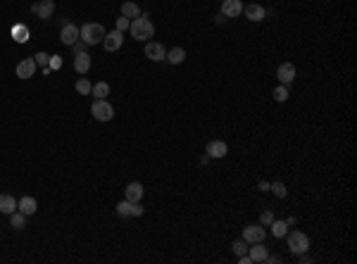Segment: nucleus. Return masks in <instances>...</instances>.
<instances>
[{
	"label": "nucleus",
	"mask_w": 357,
	"mask_h": 264,
	"mask_svg": "<svg viewBox=\"0 0 357 264\" xmlns=\"http://www.w3.org/2000/svg\"><path fill=\"white\" fill-rule=\"evenodd\" d=\"M129 31H131V36L136 38V41H150V38L155 36V27H153V22L146 15H138L136 19H131Z\"/></svg>",
	"instance_id": "obj_1"
},
{
	"label": "nucleus",
	"mask_w": 357,
	"mask_h": 264,
	"mask_svg": "<svg viewBox=\"0 0 357 264\" xmlns=\"http://www.w3.org/2000/svg\"><path fill=\"white\" fill-rule=\"evenodd\" d=\"M105 38V29L102 24H95V22H88L79 29V41H83L86 46H95V43H102Z\"/></svg>",
	"instance_id": "obj_2"
},
{
	"label": "nucleus",
	"mask_w": 357,
	"mask_h": 264,
	"mask_svg": "<svg viewBox=\"0 0 357 264\" xmlns=\"http://www.w3.org/2000/svg\"><path fill=\"white\" fill-rule=\"evenodd\" d=\"M288 247H291V252H295V255H302V252L310 250V238L305 236L302 231H291L288 233Z\"/></svg>",
	"instance_id": "obj_3"
},
{
	"label": "nucleus",
	"mask_w": 357,
	"mask_h": 264,
	"mask_svg": "<svg viewBox=\"0 0 357 264\" xmlns=\"http://www.w3.org/2000/svg\"><path fill=\"white\" fill-rule=\"evenodd\" d=\"M91 114L98 119V121H110V119L114 117V107H112L110 102L102 98V100H95L91 105Z\"/></svg>",
	"instance_id": "obj_4"
},
{
	"label": "nucleus",
	"mask_w": 357,
	"mask_h": 264,
	"mask_svg": "<svg viewBox=\"0 0 357 264\" xmlns=\"http://www.w3.org/2000/svg\"><path fill=\"white\" fill-rule=\"evenodd\" d=\"M122 43H124V31H110V34H105V38H102V46H105V50L107 53H114V50H119L122 48Z\"/></svg>",
	"instance_id": "obj_5"
},
{
	"label": "nucleus",
	"mask_w": 357,
	"mask_h": 264,
	"mask_svg": "<svg viewBox=\"0 0 357 264\" xmlns=\"http://www.w3.org/2000/svg\"><path fill=\"white\" fill-rule=\"evenodd\" d=\"M143 212H146V210H143L138 202H131V200H122L117 205V214H119V217H141Z\"/></svg>",
	"instance_id": "obj_6"
},
{
	"label": "nucleus",
	"mask_w": 357,
	"mask_h": 264,
	"mask_svg": "<svg viewBox=\"0 0 357 264\" xmlns=\"http://www.w3.org/2000/svg\"><path fill=\"white\" fill-rule=\"evenodd\" d=\"M15 74H17L19 79H31V76L36 74V60H34V57H27V60H22V62L17 64Z\"/></svg>",
	"instance_id": "obj_7"
},
{
	"label": "nucleus",
	"mask_w": 357,
	"mask_h": 264,
	"mask_svg": "<svg viewBox=\"0 0 357 264\" xmlns=\"http://www.w3.org/2000/svg\"><path fill=\"white\" fill-rule=\"evenodd\" d=\"M276 79L284 83V86H288V83L295 79V64L293 62H284L279 69H276Z\"/></svg>",
	"instance_id": "obj_8"
},
{
	"label": "nucleus",
	"mask_w": 357,
	"mask_h": 264,
	"mask_svg": "<svg viewBox=\"0 0 357 264\" xmlns=\"http://www.w3.org/2000/svg\"><path fill=\"white\" fill-rule=\"evenodd\" d=\"M221 15L224 17H241L243 15V3L241 0H224L221 3Z\"/></svg>",
	"instance_id": "obj_9"
},
{
	"label": "nucleus",
	"mask_w": 357,
	"mask_h": 264,
	"mask_svg": "<svg viewBox=\"0 0 357 264\" xmlns=\"http://www.w3.org/2000/svg\"><path fill=\"white\" fill-rule=\"evenodd\" d=\"M146 57L153 62H162L167 57V50L162 43H146Z\"/></svg>",
	"instance_id": "obj_10"
},
{
	"label": "nucleus",
	"mask_w": 357,
	"mask_h": 264,
	"mask_svg": "<svg viewBox=\"0 0 357 264\" xmlns=\"http://www.w3.org/2000/svg\"><path fill=\"white\" fill-rule=\"evenodd\" d=\"M60 41H62L64 46H74V43L79 41V29H76V24H64L62 31H60Z\"/></svg>",
	"instance_id": "obj_11"
},
{
	"label": "nucleus",
	"mask_w": 357,
	"mask_h": 264,
	"mask_svg": "<svg viewBox=\"0 0 357 264\" xmlns=\"http://www.w3.org/2000/svg\"><path fill=\"white\" fill-rule=\"evenodd\" d=\"M31 10L38 15V19H50L53 12H55V3H53V0H41V3H36Z\"/></svg>",
	"instance_id": "obj_12"
},
{
	"label": "nucleus",
	"mask_w": 357,
	"mask_h": 264,
	"mask_svg": "<svg viewBox=\"0 0 357 264\" xmlns=\"http://www.w3.org/2000/svg\"><path fill=\"white\" fill-rule=\"evenodd\" d=\"M248 255L253 262H267L269 259V250L262 245V240L260 243H253V247H248Z\"/></svg>",
	"instance_id": "obj_13"
},
{
	"label": "nucleus",
	"mask_w": 357,
	"mask_h": 264,
	"mask_svg": "<svg viewBox=\"0 0 357 264\" xmlns=\"http://www.w3.org/2000/svg\"><path fill=\"white\" fill-rule=\"evenodd\" d=\"M265 226H248L243 228V240L248 243H260V240H265Z\"/></svg>",
	"instance_id": "obj_14"
},
{
	"label": "nucleus",
	"mask_w": 357,
	"mask_h": 264,
	"mask_svg": "<svg viewBox=\"0 0 357 264\" xmlns=\"http://www.w3.org/2000/svg\"><path fill=\"white\" fill-rule=\"evenodd\" d=\"M243 15L248 22H262L267 17V10L262 5H248V8H243Z\"/></svg>",
	"instance_id": "obj_15"
},
{
	"label": "nucleus",
	"mask_w": 357,
	"mask_h": 264,
	"mask_svg": "<svg viewBox=\"0 0 357 264\" xmlns=\"http://www.w3.org/2000/svg\"><path fill=\"white\" fill-rule=\"evenodd\" d=\"M226 153H229V146H226L224 141H210V143H207V155L214 157V160L224 157Z\"/></svg>",
	"instance_id": "obj_16"
},
{
	"label": "nucleus",
	"mask_w": 357,
	"mask_h": 264,
	"mask_svg": "<svg viewBox=\"0 0 357 264\" xmlns=\"http://www.w3.org/2000/svg\"><path fill=\"white\" fill-rule=\"evenodd\" d=\"M74 69L79 74H86L91 69V55L88 53H74Z\"/></svg>",
	"instance_id": "obj_17"
},
{
	"label": "nucleus",
	"mask_w": 357,
	"mask_h": 264,
	"mask_svg": "<svg viewBox=\"0 0 357 264\" xmlns=\"http://www.w3.org/2000/svg\"><path fill=\"white\" fill-rule=\"evenodd\" d=\"M124 195H127V200H131V202H138L141 198H143V186L138 181H134V183H129L127 186V191H124Z\"/></svg>",
	"instance_id": "obj_18"
},
{
	"label": "nucleus",
	"mask_w": 357,
	"mask_h": 264,
	"mask_svg": "<svg viewBox=\"0 0 357 264\" xmlns=\"http://www.w3.org/2000/svg\"><path fill=\"white\" fill-rule=\"evenodd\" d=\"M15 210H17V200L12 195H8V193H3L0 195V212L3 214H12Z\"/></svg>",
	"instance_id": "obj_19"
},
{
	"label": "nucleus",
	"mask_w": 357,
	"mask_h": 264,
	"mask_svg": "<svg viewBox=\"0 0 357 264\" xmlns=\"http://www.w3.org/2000/svg\"><path fill=\"white\" fill-rule=\"evenodd\" d=\"M17 207H19V212H24V214L29 217V214H34V212L38 210V202L34 200L31 195H27V198H22V200H19Z\"/></svg>",
	"instance_id": "obj_20"
},
{
	"label": "nucleus",
	"mask_w": 357,
	"mask_h": 264,
	"mask_svg": "<svg viewBox=\"0 0 357 264\" xmlns=\"http://www.w3.org/2000/svg\"><path fill=\"white\" fill-rule=\"evenodd\" d=\"M138 15H141V8H138L136 3H131V0H127V3H122V17L136 19Z\"/></svg>",
	"instance_id": "obj_21"
},
{
	"label": "nucleus",
	"mask_w": 357,
	"mask_h": 264,
	"mask_svg": "<svg viewBox=\"0 0 357 264\" xmlns=\"http://www.w3.org/2000/svg\"><path fill=\"white\" fill-rule=\"evenodd\" d=\"M10 226L12 228H17V231H22V228L27 226V214H24V212H12V214H10Z\"/></svg>",
	"instance_id": "obj_22"
},
{
	"label": "nucleus",
	"mask_w": 357,
	"mask_h": 264,
	"mask_svg": "<svg viewBox=\"0 0 357 264\" xmlns=\"http://www.w3.org/2000/svg\"><path fill=\"white\" fill-rule=\"evenodd\" d=\"M165 60L169 64H181L183 60H186V50H183V48H172V50L167 53Z\"/></svg>",
	"instance_id": "obj_23"
},
{
	"label": "nucleus",
	"mask_w": 357,
	"mask_h": 264,
	"mask_svg": "<svg viewBox=\"0 0 357 264\" xmlns=\"http://www.w3.org/2000/svg\"><path fill=\"white\" fill-rule=\"evenodd\" d=\"M91 93L95 95V100H102L107 93H110V83H105V81H98L95 86L91 88Z\"/></svg>",
	"instance_id": "obj_24"
},
{
	"label": "nucleus",
	"mask_w": 357,
	"mask_h": 264,
	"mask_svg": "<svg viewBox=\"0 0 357 264\" xmlns=\"http://www.w3.org/2000/svg\"><path fill=\"white\" fill-rule=\"evenodd\" d=\"M12 38L17 41V43H27L29 41V29L24 24H19V27L12 29Z\"/></svg>",
	"instance_id": "obj_25"
},
{
	"label": "nucleus",
	"mask_w": 357,
	"mask_h": 264,
	"mask_svg": "<svg viewBox=\"0 0 357 264\" xmlns=\"http://www.w3.org/2000/svg\"><path fill=\"white\" fill-rule=\"evenodd\" d=\"M269 226H272V233H274L276 238H284L286 233H288V224H286V221H276L274 219Z\"/></svg>",
	"instance_id": "obj_26"
},
{
	"label": "nucleus",
	"mask_w": 357,
	"mask_h": 264,
	"mask_svg": "<svg viewBox=\"0 0 357 264\" xmlns=\"http://www.w3.org/2000/svg\"><path fill=\"white\" fill-rule=\"evenodd\" d=\"M91 88H93V83L88 81V79H79V81H76V93H81V95H88Z\"/></svg>",
	"instance_id": "obj_27"
},
{
	"label": "nucleus",
	"mask_w": 357,
	"mask_h": 264,
	"mask_svg": "<svg viewBox=\"0 0 357 264\" xmlns=\"http://www.w3.org/2000/svg\"><path fill=\"white\" fill-rule=\"evenodd\" d=\"M269 191H274L276 198H286L288 195V191H286V186L281 181H276V183H269Z\"/></svg>",
	"instance_id": "obj_28"
},
{
	"label": "nucleus",
	"mask_w": 357,
	"mask_h": 264,
	"mask_svg": "<svg viewBox=\"0 0 357 264\" xmlns=\"http://www.w3.org/2000/svg\"><path fill=\"white\" fill-rule=\"evenodd\" d=\"M274 100L276 102H286V100H288V86H284V83H281V86L276 88V91H274Z\"/></svg>",
	"instance_id": "obj_29"
},
{
	"label": "nucleus",
	"mask_w": 357,
	"mask_h": 264,
	"mask_svg": "<svg viewBox=\"0 0 357 264\" xmlns=\"http://www.w3.org/2000/svg\"><path fill=\"white\" fill-rule=\"evenodd\" d=\"M231 250H233V255H246L248 252V240H236V243L231 245Z\"/></svg>",
	"instance_id": "obj_30"
},
{
	"label": "nucleus",
	"mask_w": 357,
	"mask_h": 264,
	"mask_svg": "<svg viewBox=\"0 0 357 264\" xmlns=\"http://www.w3.org/2000/svg\"><path fill=\"white\" fill-rule=\"evenodd\" d=\"M34 60H36V64H43V69H46L48 62H50V55H48V53H38V55H34Z\"/></svg>",
	"instance_id": "obj_31"
},
{
	"label": "nucleus",
	"mask_w": 357,
	"mask_h": 264,
	"mask_svg": "<svg viewBox=\"0 0 357 264\" xmlns=\"http://www.w3.org/2000/svg\"><path fill=\"white\" fill-rule=\"evenodd\" d=\"M60 67H62V57H60V55L50 57V62H48V72H50V69H60Z\"/></svg>",
	"instance_id": "obj_32"
},
{
	"label": "nucleus",
	"mask_w": 357,
	"mask_h": 264,
	"mask_svg": "<svg viewBox=\"0 0 357 264\" xmlns=\"http://www.w3.org/2000/svg\"><path fill=\"white\" fill-rule=\"evenodd\" d=\"M260 221H262V226H269V224L274 221V214H272L269 210H267V212H262V214H260Z\"/></svg>",
	"instance_id": "obj_33"
},
{
	"label": "nucleus",
	"mask_w": 357,
	"mask_h": 264,
	"mask_svg": "<svg viewBox=\"0 0 357 264\" xmlns=\"http://www.w3.org/2000/svg\"><path fill=\"white\" fill-rule=\"evenodd\" d=\"M129 24H131V19L129 17H119L117 19V31H127Z\"/></svg>",
	"instance_id": "obj_34"
},
{
	"label": "nucleus",
	"mask_w": 357,
	"mask_h": 264,
	"mask_svg": "<svg viewBox=\"0 0 357 264\" xmlns=\"http://www.w3.org/2000/svg\"><path fill=\"white\" fill-rule=\"evenodd\" d=\"M257 186H260V191H269V183H267V181H260Z\"/></svg>",
	"instance_id": "obj_35"
}]
</instances>
